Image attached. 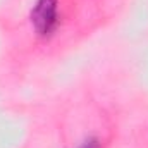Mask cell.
I'll list each match as a JSON object with an SVG mask.
<instances>
[{
    "instance_id": "obj_2",
    "label": "cell",
    "mask_w": 148,
    "mask_h": 148,
    "mask_svg": "<svg viewBox=\"0 0 148 148\" xmlns=\"http://www.w3.org/2000/svg\"><path fill=\"white\" fill-rule=\"evenodd\" d=\"M79 148H100V143H98V140H95V138H91V140H88V141H84L83 145Z\"/></svg>"
},
{
    "instance_id": "obj_1",
    "label": "cell",
    "mask_w": 148,
    "mask_h": 148,
    "mask_svg": "<svg viewBox=\"0 0 148 148\" xmlns=\"http://www.w3.org/2000/svg\"><path fill=\"white\" fill-rule=\"evenodd\" d=\"M31 23L40 36H50L59 23V0H36Z\"/></svg>"
}]
</instances>
